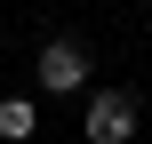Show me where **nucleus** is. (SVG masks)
<instances>
[{
	"label": "nucleus",
	"instance_id": "nucleus-2",
	"mask_svg": "<svg viewBox=\"0 0 152 144\" xmlns=\"http://www.w3.org/2000/svg\"><path fill=\"white\" fill-rule=\"evenodd\" d=\"M40 88H56V96H72V88H88V48H80L72 32L40 48Z\"/></svg>",
	"mask_w": 152,
	"mask_h": 144
},
{
	"label": "nucleus",
	"instance_id": "nucleus-3",
	"mask_svg": "<svg viewBox=\"0 0 152 144\" xmlns=\"http://www.w3.org/2000/svg\"><path fill=\"white\" fill-rule=\"evenodd\" d=\"M40 136V104L32 96H0V144H32Z\"/></svg>",
	"mask_w": 152,
	"mask_h": 144
},
{
	"label": "nucleus",
	"instance_id": "nucleus-1",
	"mask_svg": "<svg viewBox=\"0 0 152 144\" xmlns=\"http://www.w3.org/2000/svg\"><path fill=\"white\" fill-rule=\"evenodd\" d=\"M80 136L88 144H128L136 136V96H128V88H96L88 112H80Z\"/></svg>",
	"mask_w": 152,
	"mask_h": 144
}]
</instances>
